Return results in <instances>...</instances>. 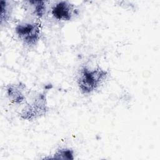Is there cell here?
Listing matches in <instances>:
<instances>
[{"instance_id":"6da1fadb","label":"cell","mask_w":160,"mask_h":160,"mask_svg":"<svg viewBox=\"0 0 160 160\" xmlns=\"http://www.w3.org/2000/svg\"><path fill=\"white\" fill-rule=\"evenodd\" d=\"M109 77V72L101 66H83L78 71L76 84L80 92L90 95L98 91Z\"/></svg>"},{"instance_id":"7a4b0ae2","label":"cell","mask_w":160,"mask_h":160,"mask_svg":"<svg viewBox=\"0 0 160 160\" xmlns=\"http://www.w3.org/2000/svg\"><path fill=\"white\" fill-rule=\"evenodd\" d=\"M15 34L20 42L26 48L35 47L40 41L41 27L34 19L23 20L16 24Z\"/></svg>"},{"instance_id":"3957f363","label":"cell","mask_w":160,"mask_h":160,"mask_svg":"<svg viewBox=\"0 0 160 160\" xmlns=\"http://www.w3.org/2000/svg\"><path fill=\"white\" fill-rule=\"evenodd\" d=\"M48 111L46 93L41 92L36 93L31 99L26 102L19 116L24 121H32L44 117Z\"/></svg>"},{"instance_id":"277c9868","label":"cell","mask_w":160,"mask_h":160,"mask_svg":"<svg viewBox=\"0 0 160 160\" xmlns=\"http://www.w3.org/2000/svg\"><path fill=\"white\" fill-rule=\"evenodd\" d=\"M75 5L69 1H58L51 7V14L56 21L68 22L72 20L76 14Z\"/></svg>"},{"instance_id":"5b68a950","label":"cell","mask_w":160,"mask_h":160,"mask_svg":"<svg viewBox=\"0 0 160 160\" xmlns=\"http://www.w3.org/2000/svg\"><path fill=\"white\" fill-rule=\"evenodd\" d=\"M5 93L12 104L21 105L26 103L29 92L27 86L24 82L18 81L8 84L6 86Z\"/></svg>"},{"instance_id":"8992f818","label":"cell","mask_w":160,"mask_h":160,"mask_svg":"<svg viewBox=\"0 0 160 160\" xmlns=\"http://www.w3.org/2000/svg\"><path fill=\"white\" fill-rule=\"evenodd\" d=\"M24 2L26 9L34 18L40 19L46 15L48 11V1H28Z\"/></svg>"},{"instance_id":"52a82bcc","label":"cell","mask_w":160,"mask_h":160,"mask_svg":"<svg viewBox=\"0 0 160 160\" xmlns=\"http://www.w3.org/2000/svg\"><path fill=\"white\" fill-rule=\"evenodd\" d=\"M1 14L0 24L1 27L7 26L11 22L14 10V4L11 1L1 0L0 1Z\"/></svg>"},{"instance_id":"ba28073f","label":"cell","mask_w":160,"mask_h":160,"mask_svg":"<svg viewBox=\"0 0 160 160\" xmlns=\"http://www.w3.org/2000/svg\"><path fill=\"white\" fill-rule=\"evenodd\" d=\"M46 159L73 160L75 159V151L71 148H59L55 151L51 156Z\"/></svg>"}]
</instances>
